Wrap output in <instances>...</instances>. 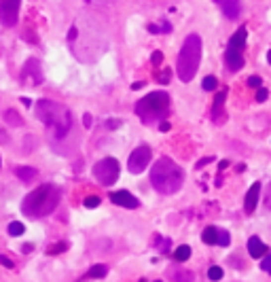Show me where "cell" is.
<instances>
[{"instance_id":"cell-32","label":"cell","mask_w":271,"mask_h":282,"mask_svg":"<svg viewBox=\"0 0 271 282\" xmlns=\"http://www.w3.org/2000/svg\"><path fill=\"white\" fill-rule=\"evenodd\" d=\"M170 74H172V72H170V70L165 68L163 72H161V74L157 76V81H159V83H163V85H165V83H170Z\"/></svg>"},{"instance_id":"cell-33","label":"cell","mask_w":271,"mask_h":282,"mask_svg":"<svg viewBox=\"0 0 271 282\" xmlns=\"http://www.w3.org/2000/svg\"><path fill=\"white\" fill-rule=\"evenodd\" d=\"M269 98V91L265 89V87H261L259 91H257V102H265Z\"/></svg>"},{"instance_id":"cell-26","label":"cell","mask_w":271,"mask_h":282,"mask_svg":"<svg viewBox=\"0 0 271 282\" xmlns=\"http://www.w3.org/2000/svg\"><path fill=\"white\" fill-rule=\"evenodd\" d=\"M216 85H218V81L214 79V76H205V79L202 81V87L205 91H214V89H216Z\"/></svg>"},{"instance_id":"cell-19","label":"cell","mask_w":271,"mask_h":282,"mask_svg":"<svg viewBox=\"0 0 271 282\" xmlns=\"http://www.w3.org/2000/svg\"><path fill=\"white\" fill-rule=\"evenodd\" d=\"M189 257H191V248L187 244H182V246H178L176 250H174V259H176L178 263L189 261Z\"/></svg>"},{"instance_id":"cell-38","label":"cell","mask_w":271,"mask_h":282,"mask_svg":"<svg viewBox=\"0 0 271 282\" xmlns=\"http://www.w3.org/2000/svg\"><path fill=\"white\" fill-rule=\"evenodd\" d=\"M83 123H85V128H91V115L89 113L83 115Z\"/></svg>"},{"instance_id":"cell-42","label":"cell","mask_w":271,"mask_h":282,"mask_svg":"<svg viewBox=\"0 0 271 282\" xmlns=\"http://www.w3.org/2000/svg\"><path fill=\"white\" fill-rule=\"evenodd\" d=\"M140 87H144V83H142V81H138V83L132 85V89H140Z\"/></svg>"},{"instance_id":"cell-18","label":"cell","mask_w":271,"mask_h":282,"mask_svg":"<svg viewBox=\"0 0 271 282\" xmlns=\"http://www.w3.org/2000/svg\"><path fill=\"white\" fill-rule=\"evenodd\" d=\"M202 240L205 244H218V227H205L202 233Z\"/></svg>"},{"instance_id":"cell-10","label":"cell","mask_w":271,"mask_h":282,"mask_svg":"<svg viewBox=\"0 0 271 282\" xmlns=\"http://www.w3.org/2000/svg\"><path fill=\"white\" fill-rule=\"evenodd\" d=\"M110 202L117 204V206H123V208H138L140 206L138 198H134L130 191H115V193H110Z\"/></svg>"},{"instance_id":"cell-37","label":"cell","mask_w":271,"mask_h":282,"mask_svg":"<svg viewBox=\"0 0 271 282\" xmlns=\"http://www.w3.org/2000/svg\"><path fill=\"white\" fill-rule=\"evenodd\" d=\"M119 125H121V121H119V119H113V121H106V128H108V130H117V128H119Z\"/></svg>"},{"instance_id":"cell-9","label":"cell","mask_w":271,"mask_h":282,"mask_svg":"<svg viewBox=\"0 0 271 282\" xmlns=\"http://www.w3.org/2000/svg\"><path fill=\"white\" fill-rule=\"evenodd\" d=\"M19 6H21V0H0V21L6 28H13L17 23Z\"/></svg>"},{"instance_id":"cell-20","label":"cell","mask_w":271,"mask_h":282,"mask_svg":"<svg viewBox=\"0 0 271 282\" xmlns=\"http://www.w3.org/2000/svg\"><path fill=\"white\" fill-rule=\"evenodd\" d=\"M4 121L6 123H9V125H13V128H21V125H23V121H21V117L17 115V113H13V111H6L4 115Z\"/></svg>"},{"instance_id":"cell-35","label":"cell","mask_w":271,"mask_h":282,"mask_svg":"<svg viewBox=\"0 0 271 282\" xmlns=\"http://www.w3.org/2000/svg\"><path fill=\"white\" fill-rule=\"evenodd\" d=\"M0 265H2V268H13V261L9 259V257H4V255H0Z\"/></svg>"},{"instance_id":"cell-15","label":"cell","mask_w":271,"mask_h":282,"mask_svg":"<svg viewBox=\"0 0 271 282\" xmlns=\"http://www.w3.org/2000/svg\"><path fill=\"white\" fill-rule=\"evenodd\" d=\"M248 253H250V257H254V259H263V257L267 255V244H263L261 238L252 236L248 240Z\"/></svg>"},{"instance_id":"cell-41","label":"cell","mask_w":271,"mask_h":282,"mask_svg":"<svg viewBox=\"0 0 271 282\" xmlns=\"http://www.w3.org/2000/svg\"><path fill=\"white\" fill-rule=\"evenodd\" d=\"M21 104H23V106H32V100L23 96V98H21Z\"/></svg>"},{"instance_id":"cell-6","label":"cell","mask_w":271,"mask_h":282,"mask_svg":"<svg viewBox=\"0 0 271 282\" xmlns=\"http://www.w3.org/2000/svg\"><path fill=\"white\" fill-rule=\"evenodd\" d=\"M93 176L102 187H110L119 178V161L115 157H104L93 166Z\"/></svg>"},{"instance_id":"cell-7","label":"cell","mask_w":271,"mask_h":282,"mask_svg":"<svg viewBox=\"0 0 271 282\" xmlns=\"http://www.w3.org/2000/svg\"><path fill=\"white\" fill-rule=\"evenodd\" d=\"M150 157H153V153H150V148L146 144L134 148L130 159H127V170L134 172V174H140V172H144V168L150 163Z\"/></svg>"},{"instance_id":"cell-17","label":"cell","mask_w":271,"mask_h":282,"mask_svg":"<svg viewBox=\"0 0 271 282\" xmlns=\"http://www.w3.org/2000/svg\"><path fill=\"white\" fill-rule=\"evenodd\" d=\"M15 174H17V178L21 183H32L38 176V170L36 168H28V166H19L17 170H15Z\"/></svg>"},{"instance_id":"cell-24","label":"cell","mask_w":271,"mask_h":282,"mask_svg":"<svg viewBox=\"0 0 271 282\" xmlns=\"http://www.w3.org/2000/svg\"><path fill=\"white\" fill-rule=\"evenodd\" d=\"M222 276H225V272H222L218 265H212V268L208 270V278L212 280V282H218V280H222Z\"/></svg>"},{"instance_id":"cell-31","label":"cell","mask_w":271,"mask_h":282,"mask_svg":"<svg viewBox=\"0 0 271 282\" xmlns=\"http://www.w3.org/2000/svg\"><path fill=\"white\" fill-rule=\"evenodd\" d=\"M263 204H265L267 210H271V183L267 185V189H265V198H263Z\"/></svg>"},{"instance_id":"cell-36","label":"cell","mask_w":271,"mask_h":282,"mask_svg":"<svg viewBox=\"0 0 271 282\" xmlns=\"http://www.w3.org/2000/svg\"><path fill=\"white\" fill-rule=\"evenodd\" d=\"M248 85H250V87H259L261 89V76H250Z\"/></svg>"},{"instance_id":"cell-22","label":"cell","mask_w":271,"mask_h":282,"mask_svg":"<svg viewBox=\"0 0 271 282\" xmlns=\"http://www.w3.org/2000/svg\"><path fill=\"white\" fill-rule=\"evenodd\" d=\"M6 229H9V236H21L23 231H26V227H23V223H19V221H13V223H9V227H6Z\"/></svg>"},{"instance_id":"cell-29","label":"cell","mask_w":271,"mask_h":282,"mask_svg":"<svg viewBox=\"0 0 271 282\" xmlns=\"http://www.w3.org/2000/svg\"><path fill=\"white\" fill-rule=\"evenodd\" d=\"M261 270H263V272H267V274H271V253H267L265 257H263V261H261Z\"/></svg>"},{"instance_id":"cell-2","label":"cell","mask_w":271,"mask_h":282,"mask_svg":"<svg viewBox=\"0 0 271 282\" xmlns=\"http://www.w3.org/2000/svg\"><path fill=\"white\" fill-rule=\"evenodd\" d=\"M36 117L47 125V130L53 134V138H64L72 128V115L66 106L58 104L53 100H38L36 102Z\"/></svg>"},{"instance_id":"cell-44","label":"cell","mask_w":271,"mask_h":282,"mask_svg":"<svg viewBox=\"0 0 271 282\" xmlns=\"http://www.w3.org/2000/svg\"><path fill=\"white\" fill-rule=\"evenodd\" d=\"M155 282H161V280H155Z\"/></svg>"},{"instance_id":"cell-5","label":"cell","mask_w":271,"mask_h":282,"mask_svg":"<svg viewBox=\"0 0 271 282\" xmlns=\"http://www.w3.org/2000/svg\"><path fill=\"white\" fill-rule=\"evenodd\" d=\"M170 113V96L165 91H153L136 102V115L144 123L161 121Z\"/></svg>"},{"instance_id":"cell-34","label":"cell","mask_w":271,"mask_h":282,"mask_svg":"<svg viewBox=\"0 0 271 282\" xmlns=\"http://www.w3.org/2000/svg\"><path fill=\"white\" fill-rule=\"evenodd\" d=\"M150 62H153L155 66H159V64L163 62V53H161V51H155V53H153V60H150Z\"/></svg>"},{"instance_id":"cell-30","label":"cell","mask_w":271,"mask_h":282,"mask_svg":"<svg viewBox=\"0 0 271 282\" xmlns=\"http://www.w3.org/2000/svg\"><path fill=\"white\" fill-rule=\"evenodd\" d=\"M83 204L87 208H95V206H100V198H98V195H89V198H85Z\"/></svg>"},{"instance_id":"cell-1","label":"cell","mask_w":271,"mask_h":282,"mask_svg":"<svg viewBox=\"0 0 271 282\" xmlns=\"http://www.w3.org/2000/svg\"><path fill=\"white\" fill-rule=\"evenodd\" d=\"M60 200H62L60 187H55L53 183H45V185L36 187L34 191L26 195V200L21 202V212L30 218L47 216L58 208Z\"/></svg>"},{"instance_id":"cell-23","label":"cell","mask_w":271,"mask_h":282,"mask_svg":"<svg viewBox=\"0 0 271 282\" xmlns=\"http://www.w3.org/2000/svg\"><path fill=\"white\" fill-rule=\"evenodd\" d=\"M106 274H108L106 265H93V268L89 270V278H104Z\"/></svg>"},{"instance_id":"cell-14","label":"cell","mask_w":271,"mask_h":282,"mask_svg":"<svg viewBox=\"0 0 271 282\" xmlns=\"http://www.w3.org/2000/svg\"><path fill=\"white\" fill-rule=\"evenodd\" d=\"M225 62H227V68L231 70V72H237V70H242V66H244V53L227 49V53H225Z\"/></svg>"},{"instance_id":"cell-8","label":"cell","mask_w":271,"mask_h":282,"mask_svg":"<svg viewBox=\"0 0 271 282\" xmlns=\"http://www.w3.org/2000/svg\"><path fill=\"white\" fill-rule=\"evenodd\" d=\"M45 79L43 68H41V60L38 58H30L21 68V81L26 85H41Z\"/></svg>"},{"instance_id":"cell-11","label":"cell","mask_w":271,"mask_h":282,"mask_svg":"<svg viewBox=\"0 0 271 282\" xmlns=\"http://www.w3.org/2000/svg\"><path fill=\"white\" fill-rule=\"evenodd\" d=\"M259 198H261V183H252V187L246 193V200H244V210L246 214H252L257 210V204H259Z\"/></svg>"},{"instance_id":"cell-4","label":"cell","mask_w":271,"mask_h":282,"mask_svg":"<svg viewBox=\"0 0 271 282\" xmlns=\"http://www.w3.org/2000/svg\"><path fill=\"white\" fill-rule=\"evenodd\" d=\"M199 62H202V38L199 34H189L182 43L178 58H176V72L180 81H193V76L199 68Z\"/></svg>"},{"instance_id":"cell-27","label":"cell","mask_w":271,"mask_h":282,"mask_svg":"<svg viewBox=\"0 0 271 282\" xmlns=\"http://www.w3.org/2000/svg\"><path fill=\"white\" fill-rule=\"evenodd\" d=\"M68 242H55V246H51L49 250H47V253L49 255H58V253H64V250H68Z\"/></svg>"},{"instance_id":"cell-39","label":"cell","mask_w":271,"mask_h":282,"mask_svg":"<svg viewBox=\"0 0 271 282\" xmlns=\"http://www.w3.org/2000/svg\"><path fill=\"white\" fill-rule=\"evenodd\" d=\"M212 159H214V157H203L202 161H199V163H197V168H203V166H205V163H210Z\"/></svg>"},{"instance_id":"cell-21","label":"cell","mask_w":271,"mask_h":282,"mask_svg":"<svg viewBox=\"0 0 271 282\" xmlns=\"http://www.w3.org/2000/svg\"><path fill=\"white\" fill-rule=\"evenodd\" d=\"M148 32L150 34H167V32H172V26H170V23H167V21H161V26H155V23H150V26H148Z\"/></svg>"},{"instance_id":"cell-43","label":"cell","mask_w":271,"mask_h":282,"mask_svg":"<svg viewBox=\"0 0 271 282\" xmlns=\"http://www.w3.org/2000/svg\"><path fill=\"white\" fill-rule=\"evenodd\" d=\"M267 62H269V64H271V49L267 51Z\"/></svg>"},{"instance_id":"cell-40","label":"cell","mask_w":271,"mask_h":282,"mask_svg":"<svg viewBox=\"0 0 271 282\" xmlns=\"http://www.w3.org/2000/svg\"><path fill=\"white\" fill-rule=\"evenodd\" d=\"M159 130H161V132H167V130H170V123H167V121H161V123H159Z\"/></svg>"},{"instance_id":"cell-16","label":"cell","mask_w":271,"mask_h":282,"mask_svg":"<svg viewBox=\"0 0 271 282\" xmlns=\"http://www.w3.org/2000/svg\"><path fill=\"white\" fill-rule=\"evenodd\" d=\"M227 91H218L216 93V98H214V104H212V121H220V115H222V104H225V100H227Z\"/></svg>"},{"instance_id":"cell-3","label":"cell","mask_w":271,"mask_h":282,"mask_svg":"<svg viewBox=\"0 0 271 282\" xmlns=\"http://www.w3.org/2000/svg\"><path fill=\"white\" fill-rule=\"evenodd\" d=\"M182 183H185V172L178 163H174L170 157H161L155 161V166L150 168V185L155 187V191L163 195L176 193Z\"/></svg>"},{"instance_id":"cell-28","label":"cell","mask_w":271,"mask_h":282,"mask_svg":"<svg viewBox=\"0 0 271 282\" xmlns=\"http://www.w3.org/2000/svg\"><path fill=\"white\" fill-rule=\"evenodd\" d=\"M229 242H231L229 231H225V229H218V246H229Z\"/></svg>"},{"instance_id":"cell-13","label":"cell","mask_w":271,"mask_h":282,"mask_svg":"<svg viewBox=\"0 0 271 282\" xmlns=\"http://www.w3.org/2000/svg\"><path fill=\"white\" fill-rule=\"evenodd\" d=\"M246 38H248V30H246L244 26H242V28H237L235 32H233V36L229 38V47H227V49L244 53V49H246Z\"/></svg>"},{"instance_id":"cell-12","label":"cell","mask_w":271,"mask_h":282,"mask_svg":"<svg viewBox=\"0 0 271 282\" xmlns=\"http://www.w3.org/2000/svg\"><path fill=\"white\" fill-rule=\"evenodd\" d=\"M218 6H220V11L227 15L229 19H237L242 15V2L240 0H214Z\"/></svg>"},{"instance_id":"cell-25","label":"cell","mask_w":271,"mask_h":282,"mask_svg":"<svg viewBox=\"0 0 271 282\" xmlns=\"http://www.w3.org/2000/svg\"><path fill=\"white\" fill-rule=\"evenodd\" d=\"M191 280H193V274L187 272V270H180V272L174 274V282H191Z\"/></svg>"}]
</instances>
